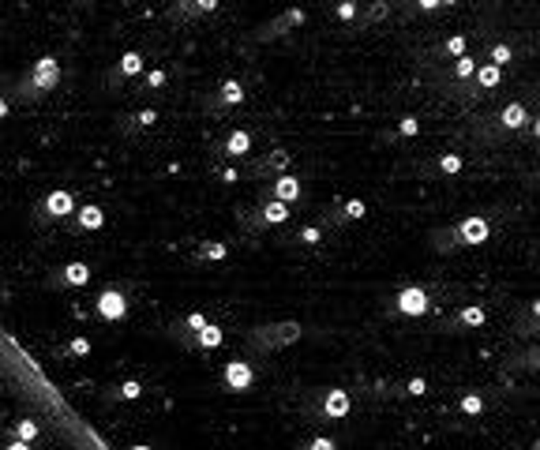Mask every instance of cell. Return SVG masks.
Here are the masks:
<instances>
[{"instance_id": "obj_6", "label": "cell", "mask_w": 540, "mask_h": 450, "mask_svg": "<svg viewBox=\"0 0 540 450\" xmlns=\"http://www.w3.org/2000/svg\"><path fill=\"white\" fill-rule=\"evenodd\" d=\"M75 211V196L68 188H57V191H45L34 206H30V222L34 225H64L68 214Z\"/></svg>"}, {"instance_id": "obj_10", "label": "cell", "mask_w": 540, "mask_h": 450, "mask_svg": "<svg viewBox=\"0 0 540 450\" xmlns=\"http://www.w3.org/2000/svg\"><path fill=\"white\" fill-rule=\"evenodd\" d=\"M289 165H293V154H289L285 147H274V150H263V154H256V158H251L248 169H244L241 176H248V180L263 184V180H270V176L289 173Z\"/></svg>"}, {"instance_id": "obj_29", "label": "cell", "mask_w": 540, "mask_h": 450, "mask_svg": "<svg viewBox=\"0 0 540 450\" xmlns=\"http://www.w3.org/2000/svg\"><path fill=\"white\" fill-rule=\"evenodd\" d=\"M221 342H225V331H221V327H214V323H203L199 331L192 334L188 349H192V353H210V349H218Z\"/></svg>"}, {"instance_id": "obj_42", "label": "cell", "mask_w": 540, "mask_h": 450, "mask_svg": "<svg viewBox=\"0 0 540 450\" xmlns=\"http://www.w3.org/2000/svg\"><path fill=\"white\" fill-rule=\"evenodd\" d=\"M409 8H417V12H435L439 0H409Z\"/></svg>"}, {"instance_id": "obj_12", "label": "cell", "mask_w": 540, "mask_h": 450, "mask_svg": "<svg viewBox=\"0 0 540 450\" xmlns=\"http://www.w3.org/2000/svg\"><path fill=\"white\" fill-rule=\"evenodd\" d=\"M256 368H251V360H241V357H233V360H225L221 364V372H218V390H225V394H248L251 387H256Z\"/></svg>"}, {"instance_id": "obj_40", "label": "cell", "mask_w": 540, "mask_h": 450, "mask_svg": "<svg viewBox=\"0 0 540 450\" xmlns=\"http://www.w3.org/2000/svg\"><path fill=\"white\" fill-rule=\"evenodd\" d=\"M413 135H420V120L417 117H402L398 128H394V139H413Z\"/></svg>"}, {"instance_id": "obj_35", "label": "cell", "mask_w": 540, "mask_h": 450, "mask_svg": "<svg viewBox=\"0 0 540 450\" xmlns=\"http://www.w3.org/2000/svg\"><path fill=\"white\" fill-rule=\"evenodd\" d=\"M480 60H484V64H495V68H506V64H514V49H511V42H491L488 49H484Z\"/></svg>"}, {"instance_id": "obj_15", "label": "cell", "mask_w": 540, "mask_h": 450, "mask_svg": "<svg viewBox=\"0 0 540 450\" xmlns=\"http://www.w3.org/2000/svg\"><path fill=\"white\" fill-rule=\"evenodd\" d=\"M304 8H285L282 15H274L270 23H263V27L251 34V42H259V45H267V42H278V38H285V34H293V30H300L304 27Z\"/></svg>"}, {"instance_id": "obj_1", "label": "cell", "mask_w": 540, "mask_h": 450, "mask_svg": "<svg viewBox=\"0 0 540 450\" xmlns=\"http://www.w3.org/2000/svg\"><path fill=\"white\" fill-rule=\"evenodd\" d=\"M60 79H64V71H60L57 56H38V60L30 64V68H23L0 94H4L12 106H34V102L49 98V94L57 91Z\"/></svg>"}, {"instance_id": "obj_2", "label": "cell", "mask_w": 540, "mask_h": 450, "mask_svg": "<svg viewBox=\"0 0 540 450\" xmlns=\"http://www.w3.org/2000/svg\"><path fill=\"white\" fill-rule=\"evenodd\" d=\"M432 240V252L439 255H454V252H465V248H480L491 240V222L484 214H469V218L454 222V225H443V229H432L428 233Z\"/></svg>"}, {"instance_id": "obj_43", "label": "cell", "mask_w": 540, "mask_h": 450, "mask_svg": "<svg viewBox=\"0 0 540 450\" xmlns=\"http://www.w3.org/2000/svg\"><path fill=\"white\" fill-rule=\"evenodd\" d=\"M8 113H12V102H8L4 94H0V124H4V120H8Z\"/></svg>"}, {"instance_id": "obj_36", "label": "cell", "mask_w": 540, "mask_h": 450, "mask_svg": "<svg viewBox=\"0 0 540 450\" xmlns=\"http://www.w3.org/2000/svg\"><path fill=\"white\" fill-rule=\"evenodd\" d=\"M537 319H540V304H529V308H526V316H521V323H518V331H514V334H518L521 342H533V338H537Z\"/></svg>"}, {"instance_id": "obj_37", "label": "cell", "mask_w": 540, "mask_h": 450, "mask_svg": "<svg viewBox=\"0 0 540 450\" xmlns=\"http://www.w3.org/2000/svg\"><path fill=\"white\" fill-rule=\"evenodd\" d=\"M511 368H521V372H537V368H540V349H537V342H529V345H526V353L511 357Z\"/></svg>"}, {"instance_id": "obj_8", "label": "cell", "mask_w": 540, "mask_h": 450, "mask_svg": "<svg viewBox=\"0 0 540 450\" xmlns=\"http://www.w3.org/2000/svg\"><path fill=\"white\" fill-rule=\"evenodd\" d=\"M128 308H132L128 285H106L90 300V311H94L98 323H124V319H128Z\"/></svg>"}, {"instance_id": "obj_4", "label": "cell", "mask_w": 540, "mask_h": 450, "mask_svg": "<svg viewBox=\"0 0 540 450\" xmlns=\"http://www.w3.org/2000/svg\"><path fill=\"white\" fill-rule=\"evenodd\" d=\"M300 323L297 319H282V323H259L251 331H244V345L251 353H278V349H289L293 342H300Z\"/></svg>"}, {"instance_id": "obj_27", "label": "cell", "mask_w": 540, "mask_h": 450, "mask_svg": "<svg viewBox=\"0 0 540 450\" xmlns=\"http://www.w3.org/2000/svg\"><path fill=\"white\" fill-rule=\"evenodd\" d=\"M203 323H210L203 311H188V316H180V319H173V323H169V338H173V342H180V349H188L192 334L199 331Z\"/></svg>"}, {"instance_id": "obj_21", "label": "cell", "mask_w": 540, "mask_h": 450, "mask_svg": "<svg viewBox=\"0 0 540 450\" xmlns=\"http://www.w3.org/2000/svg\"><path fill=\"white\" fill-rule=\"evenodd\" d=\"M300 176H293V173H282V176H270V180H263V199H282V203H297L300 199Z\"/></svg>"}, {"instance_id": "obj_45", "label": "cell", "mask_w": 540, "mask_h": 450, "mask_svg": "<svg viewBox=\"0 0 540 450\" xmlns=\"http://www.w3.org/2000/svg\"><path fill=\"white\" fill-rule=\"evenodd\" d=\"M75 4H83V8H86V4H101V0H75Z\"/></svg>"}, {"instance_id": "obj_14", "label": "cell", "mask_w": 540, "mask_h": 450, "mask_svg": "<svg viewBox=\"0 0 540 450\" xmlns=\"http://www.w3.org/2000/svg\"><path fill=\"white\" fill-rule=\"evenodd\" d=\"M143 68H147V56H143L139 49L121 53V56L113 60V68L106 71V91H121V86L135 83V79L143 75Z\"/></svg>"}, {"instance_id": "obj_23", "label": "cell", "mask_w": 540, "mask_h": 450, "mask_svg": "<svg viewBox=\"0 0 540 450\" xmlns=\"http://www.w3.org/2000/svg\"><path fill=\"white\" fill-rule=\"evenodd\" d=\"M529 120H533V113H529L526 102H511V106H503V109L495 113V124L503 128V135H506V139H511L514 132H521V128H526Z\"/></svg>"}, {"instance_id": "obj_34", "label": "cell", "mask_w": 540, "mask_h": 450, "mask_svg": "<svg viewBox=\"0 0 540 450\" xmlns=\"http://www.w3.org/2000/svg\"><path fill=\"white\" fill-rule=\"evenodd\" d=\"M360 4L364 0H338L330 15H334L338 27H356V19H360Z\"/></svg>"}, {"instance_id": "obj_22", "label": "cell", "mask_w": 540, "mask_h": 450, "mask_svg": "<svg viewBox=\"0 0 540 450\" xmlns=\"http://www.w3.org/2000/svg\"><path fill=\"white\" fill-rule=\"evenodd\" d=\"M158 124V113L154 109H135V113H124L121 120H116V132L124 135V139H135V135H143V132H150V128Z\"/></svg>"}, {"instance_id": "obj_7", "label": "cell", "mask_w": 540, "mask_h": 450, "mask_svg": "<svg viewBox=\"0 0 540 450\" xmlns=\"http://www.w3.org/2000/svg\"><path fill=\"white\" fill-rule=\"evenodd\" d=\"M244 98H248V91H244L241 79H221V83H214L210 91L199 98V109L210 113V117H221V113L244 106Z\"/></svg>"}, {"instance_id": "obj_16", "label": "cell", "mask_w": 540, "mask_h": 450, "mask_svg": "<svg viewBox=\"0 0 540 450\" xmlns=\"http://www.w3.org/2000/svg\"><path fill=\"white\" fill-rule=\"evenodd\" d=\"M364 214H368L364 199H334L330 206H323L319 211V222L327 225V233H334V229H345V225L360 222Z\"/></svg>"}, {"instance_id": "obj_17", "label": "cell", "mask_w": 540, "mask_h": 450, "mask_svg": "<svg viewBox=\"0 0 540 450\" xmlns=\"http://www.w3.org/2000/svg\"><path fill=\"white\" fill-rule=\"evenodd\" d=\"M101 225H106V211H101L98 203H83V206L75 203V211L68 214L64 229L71 233V237H90V233L101 229Z\"/></svg>"}, {"instance_id": "obj_31", "label": "cell", "mask_w": 540, "mask_h": 450, "mask_svg": "<svg viewBox=\"0 0 540 450\" xmlns=\"http://www.w3.org/2000/svg\"><path fill=\"white\" fill-rule=\"evenodd\" d=\"M83 357H90V338H86V334L68 338V342L57 349V360H64V364H71V360H83Z\"/></svg>"}, {"instance_id": "obj_24", "label": "cell", "mask_w": 540, "mask_h": 450, "mask_svg": "<svg viewBox=\"0 0 540 450\" xmlns=\"http://www.w3.org/2000/svg\"><path fill=\"white\" fill-rule=\"evenodd\" d=\"M229 259V244L225 240H199V244L192 248V255H188V263H195V267H218V263Z\"/></svg>"}, {"instance_id": "obj_26", "label": "cell", "mask_w": 540, "mask_h": 450, "mask_svg": "<svg viewBox=\"0 0 540 450\" xmlns=\"http://www.w3.org/2000/svg\"><path fill=\"white\" fill-rule=\"evenodd\" d=\"M465 169V158L458 154V150H443V154H435V162L424 169L432 180H454L458 173Z\"/></svg>"}, {"instance_id": "obj_44", "label": "cell", "mask_w": 540, "mask_h": 450, "mask_svg": "<svg viewBox=\"0 0 540 450\" xmlns=\"http://www.w3.org/2000/svg\"><path fill=\"white\" fill-rule=\"evenodd\" d=\"M454 4H458V0H439V8H454Z\"/></svg>"}, {"instance_id": "obj_41", "label": "cell", "mask_w": 540, "mask_h": 450, "mask_svg": "<svg viewBox=\"0 0 540 450\" xmlns=\"http://www.w3.org/2000/svg\"><path fill=\"white\" fill-rule=\"evenodd\" d=\"M338 443L330 436H312V439H300V450H334Z\"/></svg>"}, {"instance_id": "obj_33", "label": "cell", "mask_w": 540, "mask_h": 450, "mask_svg": "<svg viewBox=\"0 0 540 450\" xmlns=\"http://www.w3.org/2000/svg\"><path fill=\"white\" fill-rule=\"evenodd\" d=\"M165 86H169V68H143V75H139V91H147V94H162Z\"/></svg>"}, {"instance_id": "obj_18", "label": "cell", "mask_w": 540, "mask_h": 450, "mask_svg": "<svg viewBox=\"0 0 540 450\" xmlns=\"http://www.w3.org/2000/svg\"><path fill=\"white\" fill-rule=\"evenodd\" d=\"M484 323H488V311H484L480 304H462V308H454L447 319H443V323H439V331L465 334V331H480Z\"/></svg>"}, {"instance_id": "obj_11", "label": "cell", "mask_w": 540, "mask_h": 450, "mask_svg": "<svg viewBox=\"0 0 540 450\" xmlns=\"http://www.w3.org/2000/svg\"><path fill=\"white\" fill-rule=\"evenodd\" d=\"M256 154V135L248 128H233L214 143V162H244Z\"/></svg>"}, {"instance_id": "obj_3", "label": "cell", "mask_w": 540, "mask_h": 450, "mask_svg": "<svg viewBox=\"0 0 540 450\" xmlns=\"http://www.w3.org/2000/svg\"><path fill=\"white\" fill-rule=\"evenodd\" d=\"M285 222H289V203H282V199H259L248 211H236V225H241V237L248 244H256L263 233L278 229Z\"/></svg>"}, {"instance_id": "obj_25", "label": "cell", "mask_w": 540, "mask_h": 450, "mask_svg": "<svg viewBox=\"0 0 540 450\" xmlns=\"http://www.w3.org/2000/svg\"><path fill=\"white\" fill-rule=\"evenodd\" d=\"M499 83H503V68L480 60V64H476V71H473V79H469V98L476 102L480 94H491Z\"/></svg>"}, {"instance_id": "obj_38", "label": "cell", "mask_w": 540, "mask_h": 450, "mask_svg": "<svg viewBox=\"0 0 540 450\" xmlns=\"http://www.w3.org/2000/svg\"><path fill=\"white\" fill-rule=\"evenodd\" d=\"M420 394H428V383L424 379H394V398H420Z\"/></svg>"}, {"instance_id": "obj_20", "label": "cell", "mask_w": 540, "mask_h": 450, "mask_svg": "<svg viewBox=\"0 0 540 450\" xmlns=\"http://www.w3.org/2000/svg\"><path fill=\"white\" fill-rule=\"evenodd\" d=\"M465 49H469V38H465V34L443 38V42L424 56V68H443V64H450V60H458V56H465Z\"/></svg>"}, {"instance_id": "obj_30", "label": "cell", "mask_w": 540, "mask_h": 450, "mask_svg": "<svg viewBox=\"0 0 540 450\" xmlns=\"http://www.w3.org/2000/svg\"><path fill=\"white\" fill-rule=\"evenodd\" d=\"M143 394H147L143 379H121L113 390L106 394V401H109V405H128V401H139Z\"/></svg>"}, {"instance_id": "obj_28", "label": "cell", "mask_w": 540, "mask_h": 450, "mask_svg": "<svg viewBox=\"0 0 540 450\" xmlns=\"http://www.w3.org/2000/svg\"><path fill=\"white\" fill-rule=\"evenodd\" d=\"M289 244H297V248H319L323 240H330V233H327V225H323L319 218L315 222H308V225H300L293 237H285Z\"/></svg>"}, {"instance_id": "obj_19", "label": "cell", "mask_w": 540, "mask_h": 450, "mask_svg": "<svg viewBox=\"0 0 540 450\" xmlns=\"http://www.w3.org/2000/svg\"><path fill=\"white\" fill-rule=\"evenodd\" d=\"M218 12V0H169V8H165V19L169 23H195L203 19V15H214Z\"/></svg>"}, {"instance_id": "obj_5", "label": "cell", "mask_w": 540, "mask_h": 450, "mask_svg": "<svg viewBox=\"0 0 540 450\" xmlns=\"http://www.w3.org/2000/svg\"><path fill=\"white\" fill-rule=\"evenodd\" d=\"M349 409H353V398L341 387H319L300 398V413H308L312 421H345Z\"/></svg>"}, {"instance_id": "obj_13", "label": "cell", "mask_w": 540, "mask_h": 450, "mask_svg": "<svg viewBox=\"0 0 540 450\" xmlns=\"http://www.w3.org/2000/svg\"><path fill=\"white\" fill-rule=\"evenodd\" d=\"M90 263H83V259H71L64 263V267H57V270H49L45 274V289H53V293H71V289H83V285H90Z\"/></svg>"}, {"instance_id": "obj_39", "label": "cell", "mask_w": 540, "mask_h": 450, "mask_svg": "<svg viewBox=\"0 0 540 450\" xmlns=\"http://www.w3.org/2000/svg\"><path fill=\"white\" fill-rule=\"evenodd\" d=\"M214 176H218V184H236V180H241V162H221V165H214Z\"/></svg>"}, {"instance_id": "obj_9", "label": "cell", "mask_w": 540, "mask_h": 450, "mask_svg": "<svg viewBox=\"0 0 540 450\" xmlns=\"http://www.w3.org/2000/svg\"><path fill=\"white\" fill-rule=\"evenodd\" d=\"M432 308V293L424 285H402L398 293L386 296V311L391 316H405V319H417Z\"/></svg>"}, {"instance_id": "obj_32", "label": "cell", "mask_w": 540, "mask_h": 450, "mask_svg": "<svg viewBox=\"0 0 540 450\" xmlns=\"http://www.w3.org/2000/svg\"><path fill=\"white\" fill-rule=\"evenodd\" d=\"M484 409H488V398H484L480 390H469V394H462V398H458L454 413H458V416H465V421H469V416H480Z\"/></svg>"}]
</instances>
